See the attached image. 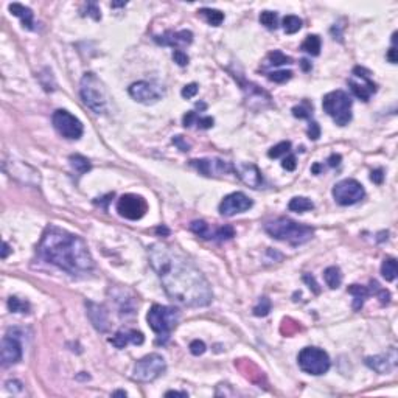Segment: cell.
Segmentation results:
<instances>
[{
	"mask_svg": "<svg viewBox=\"0 0 398 398\" xmlns=\"http://www.w3.org/2000/svg\"><path fill=\"white\" fill-rule=\"evenodd\" d=\"M148 258L173 302L188 308H199L213 300L207 279L179 249L154 243L148 249Z\"/></svg>",
	"mask_w": 398,
	"mask_h": 398,
	"instance_id": "6da1fadb",
	"label": "cell"
},
{
	"mask_svg": "<svg viewBox=\"0 0 398 398\" xmlns=\"http://www.w3.org/2000/svg\"><path fill=\"white\" fill-rule=\"evenodd\" d=\"M38 252L47 263L58 266L72 276L90 274L95 268L86 241L78 235L56 226L47 227L38 246Z\"/></svg>",
	"mask_w": 398,
	"mask_h": 398,
	"instance_id": "7a4b0ae2",
	"label": "cell"
},
{
	"mask_svg": "<svg viewBox=\"0 0 398 398\" xmlns=\"http://www.w3.org/2000/svg\"><path fill=\"white\" fill-rule=\"evenodd\" d=\"M264 230L273 238L280 240V241H286L293 246L303 244L314 237V230L310 226L300 224L294 220L285 218V216H282V218H276L273 221H268L264 224Z\"/></svg>",
	"mask_w": 398,
	"mask_h": 398,
	"instance_id": "3957f363",
	"label": "cell"
},
{
	"mask_svg": "<svg viewBox=\"0 0 398 398\" xmlns=\"http://www.w3.org/2000/svg\"><path fill=\"white\" fill-rule=\"evenodd\" d=\"M147 320L151 330L157 335V342L165 344L179 322V310L165 305H153L148 311Z\"/></svg>",
	"mask_w": 398,
	"mask_h": 398,
	"instance_id": "277c9868",
	"label": "cell"
},
{
	"mask_svg": "<svg viewBox=\"0 0 398 398\" xmlns=\"http://www.w3.org/2000/svg\"><path fill=\"white\" fill-rule=\"evenodd\" d=\"M80 95L84 104L89 109H92L95 114H104L107 111L109 97H107V92H106L103 83L94 74H86L81 78Z\"/></svg>",
	"mask_w": 398,
	"mask_h": 398,
	"instance_id": "5b68a950",
	"label": "cell"
},
{
	"mask_svg": "<svg viewBox=\"0 0 398 398\" xmlns=\"http://www.w3.org/2000/svg\"><path fill=\"white\" fill-rule=\"evenodd\" d=\"M322 107L338 126H346L352 120V98L342 90H333L325 95Z\"/></svg>",
	"mask_w": 398,
	"mask_h": 398,
	"instance_id": "8992f818",
	"label": "cell"
},
{
	"mask_svg": "<svg viewBox=\"0 0 398 398\" xmlns=\"http://www.w3.org/2000/svg\"><path fill=\"white\" fill-rule=\"evenodd\" d=\"M165 369L167 363L164 356L159 353H151L137 361L132 370V378L139 383H151L164 373Z\"/></svg>",
	"mask_w": 398,
	"mask_h": 398,
	"instance_id": "52a82bcc",
	"label": "cell"
},
{
	"mask_svg": "<svg viewBox=\"0 0 398 398\" xmlns=\"http://www.w3.org/2000/svg\"><path fill=\"white\" fill-rule=\"evenodd\" d=\"M299 367L310 375H323L330 369V356L317 347H305L297 356Z\"/></svg>",
	"mask_w": 398,
	"mask_h": 398,
	"instance_id": "ba28073f",
	"label": "cell"
},
{
	"mask_svg": "<svg viewBox=\"0 0 398 398\" xmlns=\"http://www.w3.org/2000/svg\"><path fill=\"white\" fill-rule=\"evenodd\" d=\"M366 190L355 179H344L333 187V197L339 206H353L363 201Z\"/></svg>",
	"mask_w": 398,
	"mask_h": 398,
	"instance_id": "9c48e42d",
	"label": "cell"
},
{
	"mask_svg": "<svg viewBox=\"0 0 398 398\" xmlns=\"http://www.w3.org/2000/svg\"><path fill=\"white\" fill-rule=\"evenodd\" d=\"M51 123L55 126V129L64 139H69V140H78L84 132L83 123L65 109L55 111V114L51 117Z\"/></svg>",
	"mask_w": 398,
	"mask_h": 398,
	"instance_id": "30bf717a",
	"label": "cell"
},
{
	"mask_svg": "<svg viewBox=\"0 0 398 398\" xmlns=\"http://www.w3.org/2000/svg\"><path fill=\"white\" fill-rule=\"evenodd\" d=\"M117 212L120 216L131 221L142 220L145 213L148 212V204L147 201L139 196V194H123L118 201H117Z\"/></svg>",
	"mask_w": 398,
	"mask_h": 398,
	"instance_id": "8fae6325",
	"label": "cell"
},
{
	"mask_svg": "<svg viewBox=\"0 0 398 398\" xmlns=\"http://www.w3.org/2000/svg\"><path fill=\"white\" fill-rule=\"evenodd\" d=\"M353 75L359 80H363V81H356L353 78L349 80V86L352 89L353 95L363 101H369L370 97L376 92V84L370 80L369 70H366L364 67H355Z\"/></svg>",
	"mask_w": 398,
	"mask_h": 398,
	"instance_id": "7c38bea8",
	"label": "cell"
},
{
	"mask_svg": "<svg viewBox=\"0 0 398 398\" xmlns=\"http://www.w3.org/2000/svg\"><path fill=\"white\" fill-rule=\"evenodd\" d=\"M190 165L207 177H220L233 173V164L221 159H194Z\"/></svg>",
	"mask_w": 398,
	"mask_h": 398,
	"instance_id": "4fadbf2b",
	"label": "cell"
},
{
	"mask_svg": "<svg viewBox=\"0 0 398 398\" xmlns=\"http://www.w3.org/2000/svg\"><path fill=\"white\" fill-rule=\"evenodd\" d=\"M128 92L136 101L143 103V104H153L164 97V89L154 83H148V81H137L131 84Z\"/></svg>",
	"mask_w": 398,
	"mask_h": 398,
	"instance_id": "5bb4252c",
	"label": "cell"
},
{
	"mask_svg": "<svg viewBox=\"0 0 398 398\" xmlns=\"http://www.w3.org/2000/svg\"><path fill=\"white\" fill-rule=\"evenodd\" d=\"M252 199L249 196H246L241 191H235L227 194L221 204H220V213L223 216H233L237 213H243L246 210H249L252 207Z\"/></svg>",
	"mask_w": 398,
	"mask_h": 398,
	"instance_id": "9a60e30c",
	"label": "cell"
},
{
	"mask_svg": "<svg viewBox=\"0 0 398 398\" xmlns=\"http://www.w3.org/2000/svg\"><path fill=\"white\" fill-rule=\"evenodd\" d=\"M0 358H2V366L10 367L17 364L22 359V346L16 336H5L2 339V349H0Z\"/></svg>",
	"mask_w": 398,
	"mask_h": 398,
	"instance_id": "2e32d148",
	"label": "cell"
},
{
	"mask_svg": "<svg viewBox=\"0 0 398 398\" xmlns=\"http://www.w3.org/2000/svg\"><path fill=\"white\" fill-rule=\"evenodd\" d=\"M233 173H237L240 180L250 188H260L263 185V174L254 164H237L233 165Z\"/></svg>",
	"mask_w": 398,
	"mask_h": 398,
	"instance_id": "e0dca14e",
	"label": "cell"
},
{
	"mask_svg": "<svg viewBox=\"0 0 398 398\" xmlns=\"http://www.w3.org/2000/svg\"><path fill=\"white\" fill-rule=\"evenodd\" d=\"M366 364L376 373H390L396 367V350L390 349L386 355H376L366 359Z\"/></svg>",
	"mask_w": 398,
	"mask_h": 398,
	"instance_id": "ac0fdd59",
	"label": "cell"
},
{
	"mask_svg": "<svg viewBox=\"0 0 398 398\" xmlns=\"http://www.w3.org/2000/svg\"><path fill=\"white\" fill-rule=\"evenodd\" d=\"M154 41L160 45H168L176 50L179 47H184L193 42V33L188 30H180V31H167L162 36H156Z\"/></svg>",
	"mask_w": 398,
	"mask_h": 398,
	"instance_id": "d6986e66",
	"label": "cell"
},
{
	"mask_svg": "<svg viewBox=\"0 0 398 398\" xmlns=\"http://www.w3.org/2000/svg\"><path fill=\"white\" fill-rule=\"evenodd\" d=\"M86 306H87V316H89L94 327L101 333H106L107 330H109V314H107L104 306L94 303L90 300L86 302Z\"/></svg>",
	"mask_w": 398,
	"mask_h": 398,
	"instance_id": "ffe728a7",
	"label": "cell"
},
{
	"mask_svg": "<svg viewBox=\"0 0 398 398\" xmlns=\"http://www.w3.org/2000/svg\"><path fill=\"white\" fill-rule=\"evenodd\" d=\"M145 341V336L142 331L137 330H129V328H121L118 330L111 339L109 342L112 344L114 347L117 349H124L128 344H134V346H142Z\"/></svg>",
	"mask_w": 398,
	"mask_h": 398,
	"instance_id": "44dd1931",
	"label": "cell"
},
{
	"mask_svg": "<svg viewBox=\"0 0 398 398\" xmlns=\"http://www.w3.org/2000/svg\"><path fill=\"white\" fill-rule=\"evenodd\" d=\"M10 13L16 17H19L22 25L28 30H33V11L25 7V5H21V4H10L8 7Z\"/></svg>",
	"mask_w": 398,
	"mask_h": 398,
	"instance_id": "7402d4cb",
	"label": "cell"
},
{
	"mask_svg": "<svg viewBox=\"0 0 398 398\" xmlns=\"http://www.w3.org/2000/svg\"><path fill=\"white\" fill-rule=\"evenodd\" d=\"M190 230H191L193 233H196L197 237L204 238V240H215V232H216V229L213 230V229H212L206 221H203V220L193 221V223L190 224Z\"/></svg>",
	"mask_w": 398,
	"mask_h": 398,
	"instance_id": "603a6c76",
	"label": "cell"
},
{
	"mask_svg": "<svg viewBox=\"0 0 398 398\" xmlns=\"http://www.w3.org/2000/svg\"><path fill=\"white\" fill-rule=\"evenodd\" d=\"M347 291L355 297V302H353V308L355 310H359L361 306H363L364 300L370 296L369 289L366 286H361V285H352V286H349Z\"/></svg>",
	"mask_w": 398,
	"mask_h": 398,
	"instance_id": "cb8c5ba5",
	"label": "cell"
},
{
	"mask_svg": "<svg viewBox=\"0 0 398 398\" xmlns=\"http://www.w3.org/2000/svg\"><path fill=\"white\" fill-rule=\"evenodd\" d=\"M288 209L291 212H297V213H305L308 210H313L314 209V204L311 199L305 197V196H296L293 197L291 201L288 204Z\"/></svg>",
	"mask_w": 398,
	"mask_h": 398,
	"instance_id": "d4e9b609",
	"label": "cell"
},
{
	"mask_svg": "<svg viewBox=\"0 0 398 398\" xmlns=\"http://www.w3.org/2000/svg\"><path fill=\"white\" fill-rule=\"evenodd\" d=\"M323 279H325V283L328 285V288L331 289H338L342 283V273L338 266H330L325 269L323 273Z\"/></svg>",
	"mask_w": 398,
	"mask_h": 398,
	"instance_id": "484cf974",
	"label": "cell"
},
{
	"mask_svg": "<svg viewBox=\"0 0 398 398\" xmlns=\"http://www.w3.org/2000/svg\"><path fill=\"white\" fill-rule=\"evenodd\" d=\"M320 38L317 34H310V36H306L305 41L302 42V50L305 53H308V55L311 56H317L319 53H320Z\"/></svg>",
	"mask_w": 398,
	"mask_h": 398,
	"instance_id": "4316f807",
	"label": "cell"
},
{
	"mask_svg": "<svg viewBox=\"0 0 398 398\" xmlns=\"http://www.w3.org/2000/svg\"><path fill=\"white\" fill-rule=\"evenodd\" d=\"M199 14L204 16L206 17V21L213 25V27H218L223 24L224 21V13L220 11V10H213V8H203V10H199Z\"/></svg>",
	"mask_w": 398,
	"mask_h": 398,
	"instance_id": "83f0119b",
	"label": "cell"
},
{
	"mask_svg": "<svg viewBox=\"0 0 398 398\" xmlns=\"http://www.w3.org/2000/svg\"><path fill=\"white\" fill-rule=\"evenodd\" d=\"M69 160H70L72 168H74L78 174H84V173H87L90 168H92V165H90L89 159H86V157L81 156V154H74V156H70Z\"/></svg>",
	"mask_w": 398,
	"mask_h": 398,
	"instance_id": "f1b7e54d",
	"label": "cell"
},
{
	"mask_svg": "<svg viewBox=\"0 0 398 398\" xmlns=\"http://www.w3.org/2000/svg\"><path fill=\"white\" fill-rule=\"evenodd\" d=\"M396 260L395 258H386L381 264V276L387 280V282H393L396 279Z\"/></svg>",
	"mask_w": 398,
	"mask_h": 398,
	"instance_id": "f546056e",
	"label": "cell"
},
{
	"mask_svg": "<svg viewBox=\"0 0 398 398\" xmlns=\"http://www.w3.org/2000/svg\"><path fill=\"white\" fill-rule=\"evenodd\" d=\"M282 25H283V30L286 34H294L302 28V19L297 16H286V17H283Z\"/></svg>",
	"mask_w": 398,
	"mask_h": 398,
	"instance_id": "4dcf8cb0",
	"label": "cell"
},
{
	"mask_svg": "<svg viewBox=\"0 0 398 398\" xmlns=\"http://www.w3.org/2000/svg\"><path fill=\"white\" fill-rule=\"evenodd\" d=\"M289 151H291V142H280L268 151V156L271 159H279L282 156H286Z\"/></svg>",
	"mask_w": 398,
	"mask_h": 398,
	"instance_id": "1f68e13d",
	"label": "cell"
},
{
	"mask_svg": "<svg viewBox=\"0 0 398 398\" xmlns=\"http://www.w3.org/2000/svg\"><path fill=\"white\" fill-rule=\"evenodd\" d=\"M8 308L11 313H28L30 305L25 300H21L19 297H10L8 299Z\"/></svg>",
	"mask_w": 398,
	"mask_h": 398,
	"instance_id": "d6a6232c",
	"label": "cell"
},
{
	"mask_svg": "<svg viewBox=\"0 0 398 398\" xmlns=\"http://www.w3.org/2000/svg\"><path fill=\"white\" fill-rule=\"evenodd\" d=\"M260 22H261V25H264L269 30H276L279 27V17L273 11H263L260 14Z\"/></svg>",
	"mask_w": 398,
	"mask_h": 398,
	"instance_id": "836d02e7",
	"label": "cell"
},
{
	"mask_svg": "<svg viewBox=\"0 0 398 398\" xmlns=\"http://www.w3.org/2000/svg\"><path fill=\"white\" fill-rule=\"evenodd\" d=\"M268 59H269V64L271 65H283V64H291L293 59L283 55L282 51L276 50V51H271L269 55H268Z\"/></svg>",
	"mask_w": 398,
	"mask_h": 398,
	"instance_id": "e575fe53",
	"label": "cell"
},
{
	"mask_svg": "<svg viewBox=\"0 0 398 398\" xmlns=\"http://www.w3.org/2000/svg\"><path fill=\"white\" fill-rule=\"evenodd\" d=\"M271 308H273V303H271V300L268 297H261L258 300V305L254 308V314L258 316V317H264L269 314Z\"/></svg>",
	"mask_w": 398,
	"mask_h": 398,
	"instance_id": "d590c367",
	"label": "cell"
},
{
	"mask_svg": "<svg viewBox=\"0 0 398 398\" xmlns=\"http://www.w3.org/2000/svg\"><path fill=\"white\" fill-rule=\"evenodd\" d=\"M235 237V230L232 226H223V227H218L215 232V240H230Z\"/></svg>",
	"mask_w": 398,
	"mask_h": 398,
	"instance_id": "8d00e7d4",
	"label": "cell"
},
{
	"mask_svg": "<svg viewBox=\"0 0 398 398\" xmlns=\"http://www.w3.org/2000/svg\"><path fill=\"white\" fill-rule=\"evenodd\" d=\"M291 77H293V72H289V70H279V72L269 74V80L274 83H286L288 80H291Z\"/></svg>",
	"mask_w": 398,
	"mask_h": 398,
	"instance_id": "74e56055",
	"label": "cell"
},
{
	"mask_svg": "<svg viewBox=\"0 0 398 398\" xmlns=\"http://www.w3.org/2000/svg\"><path fill=\"white\" fill-rule=\"evenodd\" d=\"M293 115L297 118H310L311 117V107L308 106V103H303L300 106L293 107Z\"/></svg>",
	"mask_w": 398,
	"mask_h": 398,
	"instance_id": "f35d334b",
	"label": "cell"
},
{
	"mask_svg": "<svg viewBox=\"0 0 398 398\" xmlns=\"http://www.w3.org/2000/svg\"><path fill=\"white\" fill-rule=\"evenodd\" d=\"M206 350H207L206 344H204L203 341H199V339H194V341L190 344V352H191V355H194V356L203 355Z\"/></svg>",
	"mask_w": 398,
	"mask_h": 398,
	"instance_id": "ab89813d",
	"label": "cell"
},
{
	"mask_svg": "<svg viewBox=\"0 0 398 398\" xmlns=\"http://www.w3.org/2000/svg\"><path fill=\"white\" fill-rule=\"evenodd\" d=\"M193 123H196L197 128H201V129H209V128H212V126H213L215 120L212 117H197V115H194V121Z\"/></svg>",
	"mask_w": 398,
	"mask_h": 398,
	"instance_id": "60d3db41",
	"label": "cell"
},
{
	"mask_svg": "<svg viewBox=\"0 0 398 398\" xmlns=\"http://www.w3.org/2000/svg\"><path fill=\"white\" fill-rule=\"evenodd\" d=\"M173 59H174V62H177L180 67H184V65H187L188 64V56H187V53L185 51H182V50H174L173 51Z\"/></svg>",
	"mask_w": 398,
	"mask_h": 398,
	"instance_id": "b9f144b4",
	"label": "cell"
},
{
	"mask_svg": "<svg viewBox=\"0 0 398 398\" xmlns=\"http://www.w3.org/2000/svg\"><path fill=\"white\" fill-rule=\"evenodd\" d=\"M282 167H283L286 171H294V170L297 168V159H296V156H293V154L286 156V157L283 159V162H282Z\"/></svg>",
	"mask_w": 398,
	"mask_h": 398,
	"instance_id": "7bdbcfd3",
	"label": "cell"
},
{
	"mask_svg": "<svg viewBox=\"0 0 398 398\" xmlns=\"http://www.w3.org/2000/svg\"><path fill=\"white\" fill-rule=\"evenodd\" d=\"M197 90H199V86L196 84V83H191V84H187L184 89H182V92H180V95H182L184 98H193V97H196V94H197Z\"/></svg>",
	"mask_w": 398,
	"mask_h": 398,
	"instance_id": "ee69618b",
	"label": "cell"
},
{
	"mask_svg": "<svg viewBox=\"0 0 398 398\" xmlns=\"http://www.w3.org/2000/svg\"><path fill=\"white\" fill-rule=\"evenodd\" d=\"M373 285H375V289H376V296L379 297V302H381L383 305L389 303V300H390V294H389L387 289L378 288V283H376V282H373Z\"/></svg>",
	"mask_w": 398,
	"mask_h": 398,
	"instance_id": "f6af8a7d",
	"label": "cell"
},
{
	"mask_svg": "<svg viewBox=\"0 0 398 398\" xmlns=\"http://www.w3.org/2000/svg\"><path fill=\"white\" fill-rule=\"evenodd\" d=\"M7 390H10V392H13V393H19V392H22V383L21 381H17V379H10V381H7Z\"/></svg>",
	"mask_w": 398,
	"mask_h": 398,
	"instance_id": "bcb514c9",
	"label": "cell"
},
{
	"mask_svg": "<svg viewBox=\"0 0 398 398\" xmlns=\"http://www.w3.org/2000/svg\"><path fill=\"white\" fill-rule=\"evenodd\" d=\"M370 179H372V182H375V184H378V185H381V184H383V180H384V173H383V170H381V168H378V170L372 171Z\"/></svg>",
	"mask_w": 398,
	"mask_h": 398,
	"instance_id": "7dc6e473",
	"label": "cell"
},
{
	"mask_svg": "<svg viewBox=\"0 0 398 398\" xmlns=\"http://www.w3.org/2000/svg\"><path fill=\"white\" fill-rule=\"evenodd\" d=\"M308 136H310V139H313V140H317V139H319V136H320V129H319V124H317L316 121H310Z\"/></svg>",
	"mask_w": 398,
	"mask_h": 398,
	"instance_id": "c3c4849f",
	"label": "cell"
},
{
	"mask_svg": "<svg viewBox=\"0 0 398 398\" xmlns=\"http://www.w3.org/2000/svg\"><path fill=\"white\" fill-rule=\"evenodd\" d=\"M87 14L89 16H92L95 21H100L101 19V14H100V10H98V7L95 5V4H87Z\"/></svg>",
	"mask_w": 398,
	"mask_h": 398,
	"instance_id": "681fc988",
	"label": "cell"
},
{
	"mask_svg": "<svg viewBox=\"0 0 398 398\" xmlns=\"http://www.w3.org/2000/svg\"><path fill=\"white\" fill-rule=\"evenodd\" d=\"M303 280L310 285V289H313V291H314L316 294H319V293H320V289H319V286H317V283H316V280H314V277H313V276H310V274H305V276H303Z\"/></svg>",
	"mask_w": 398,
	"mask_h": 398,
	"instance_id": "f907efd6",
	"label": "cell"
},
{
	"mask_svg": "<svg viewBox=\"0 0 398 398\" xmlns=\"http://www.w3.org/2000/svg\"><path fill=\"white\" fill-rule=\"evenodd\" d=\"M173 143H174V145H177V147H179L180 150H182V151H188V150H190V145H188V143H185L180 136H176V137L173 139Z\"/></svg>",
	"mask_w": 398,
	"mask_h": 398,
	"instance_id": "816d5d0a",
	"label": "cell"
},
{
	"mask_svg": "<svg viewBox=\"0 0 398 398\" xmlns=\"http://www.w3.org/2000/svg\"><path fill=\"white\" fill-rule=\"evenodd\" d=\"M341 164V156L339 154H331L328 157V165L330 167H338Z\"/></svg>",
	"mask_w": 398,
	"mask_h": 398,
	"instance_id": "f5cc1de1",
	"label": "cell"
},
{
	"mask_svg": "<svg viewBox=\"0 0 398 398\" xmlns=\"http://www.w3.org/2000/svg\"><path fill=\"white\" fill-rule=\"evenodd\" d=\"M395 53H396L395 47H392V48L389 50V53H387V59H389L392 64H395V62H396V56H395Z\"/></svg>",
	"mask_w": 398,
	"mask_h": 398,
	"instance_id": "db71d44e",
	"label": "cell"
},
{
	"mask_svg": "<svg viewBox=\"0 0 398 398\" xmlns=\"http://www.w3.org/2000/svg\"><path fill=\"white\" fill-rule=\"evenodd\" d=\"M165 395L167 396H188L187 392H177V390H168Z\"/></svg>",
	"mask_w": 398,
	"mask_h": 398,
	"instance_id": "11a10c76",
	"label": "cell"
},
{
	"mask_svg": "<svg viewBox=\"0 0 398 398\" xmlns=\"http://www.w3.org/2000/svg\"><path fill=\"white\" fill-rule=\"evenodd\" d=\"M11 252V249H10V246H8V243L7 241H4V249H2V258L5 260L7 257H8V254Z\"/></svg>",
	"mask_w": 398,
	"mask_h": 398,
	"instance_id": "9f6ffc18",
	"label": "cell"
},
{
	"mask_svg": "<svg viewBox=\"0 0 398 398\" xmlns=\"http://www.w3.org/2000/svg\"><path fill=\"white\" fill-rule=\"evenodd\" d=\"M156 233H157V235H170V230H168L167 227L162 226V227H157V229H156Z\"/></svg>",
	"mask_w": 398,
	"mask_h": 398,
	"instance_id": "6f0895ef",
	"label": "cell"
},
{
	"mask_svg": "<svg viewBox=\"0 0 398 398\" xmlns=\"http://www.w3.org/2000/svg\"><path fill=\"white\" fill-rule=\"evenodd\" d=\"M300 64H302L303 70H310V69H311V64H310L308 61H306V59H302V62H300Z\"/></svg>",
	"mask_w": 398,
	"mask_h": 398,
	"instance_id": "680465c9",
	"label": "cell"
},
{
	"mask_svg": "<svg viewBox=\"0 0 398 398\" xmlns=\"http://www.w3.org/2000/svg\"><path fill=\"white\" fill-rule=\"evenodd\" d=\"M112 396H126V392L124 390H115V392H112Z\"/></svg>",
	"mask_w": 398,
	"mask_h": 398,
	"instance_id": "91938a15",
	"label": "cell"
}]
</instances>
